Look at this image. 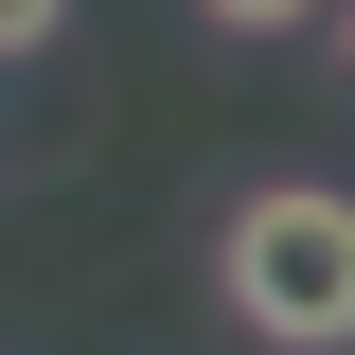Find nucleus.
Here are the masks:
<instances>
[{
    "label": "nucleus",
    "mask_w": 355,
    "mask_h": 355,
    "mask_svg": "<svg viewBox=\"0 0 355 355\" xmlns=\"http://www.w3.org/2000/svg\"><path fill=\"white\" fill-rule=\"evenodd\" d=\"M214 302L249 320L266 355H338L355 338V214H338V178H249V196H231Z\"/></svg>",
    "instance_id": "1"
},
{
    "label": "nucleus",
    "mask_w": 355,
    "mask_h": 355,
    "mask_svg": "<svg viewBox=\"0 0 355 355\" xmlns=\"http://www.w3.org/2000/svg\"><path fill=\"white\" fill-rule=\"evenodd\" d=\"M196 18H214V36H320L338 0H196Z\"/></svg>",
    "instance_id": "2"
},
{
    "label": "nucleus",
    "mask_w": 355,
    "mask_h": 355,
    "mask_svg": "<svg viewBox=\"0 0 355 355\" xmlns=\"http://www.w3.org/2000/svg\"><path fill=\"white\" fill-rule=\"evenodd\" d=\"M71 36V0H0V71H18V53H53Z\"/></svg>",
    "instance_id": "3"
}]
</instances>
